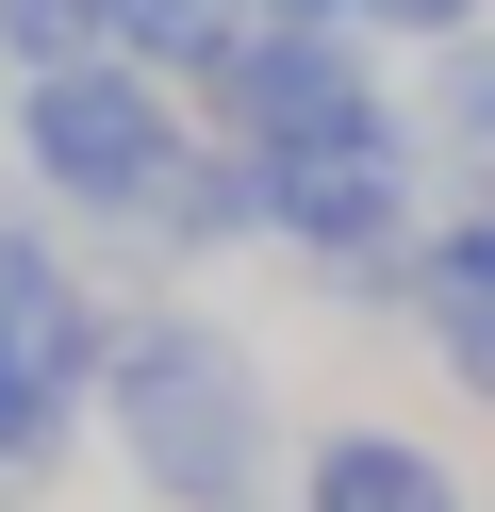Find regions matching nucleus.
Returning <instances> with one entry per match:
<instances>
[{
	"label": "nucleus",
	"mask_w": 495,
	"mask_h": 512,
	"mask_svg": "<svg viewBox=\"0 0 495 512\" xmlns=\"http://www.w3.org/2000/svg\"><path fill=\"white\" fill-rule=\"evenodd\" d=\"M264 17H363V0H264Z\"/></svg>",
	"instance_id": "12"
},
{
	"label": "nucleus",
	"mask_w": 495,
	"mask_h": 512,
	"mask_svg": "<svg viewBox=\"0 0 495 512\" xmlns=\"http://www.w3.org/2000/svg\"><path fill=\"white\" fill-rule=\"evenodd\" d=\"M0 116H17V50H0Z\"/></svg>",
	"instance_id": "13"
},
{
	"label": "nucleus",
	"mask_w": 495,
	"mask_h": 512,
	"mask_svg": "<svg viewBox=\"0 0 495 512\" xmlns=\"http://www.w3.org/2000/svg\"><path fill=\"white\" fill-rule=\"evenodd\" d=\"M99 364H116V331H99L83 265H66L33 215H0V463H50V446L83 430Z\"/></svg>",
	"instance_id": "4"
},
{
	"label": "nucleus",
	"mask_w": 495,
	"mask_h": 512,
	"mask_svg": "<svg viewBox=\"0 0 495 512\" xmlns=\"http://www.w3.org/2000/svg\"><path fill=\"white\" fill-rule=\"evenodd\" d=\"M99 430H116V463L149 479L165 512H264V496H297V446H281V413H264V364H248V331H215V314H132L116 364H99Z\"/></svg>",
	"instance_id": "1"
},
{
	"label": "nucleus",
	"mask_w": 495,
	"mask_h": 512,
	"mask_svg": "<svg viewBox=\"0 0 495 512\" xmlns=\"http://www.w3.org/2000/svg\"><path fill=\"white\" fill-rule=\"evenodd\" d=\"M116 232H149V248H248L264 232V149H182Z\"/></svg>",
	"instance_id": "8"
},
{
	"label": "nucleus",
	"mask_w": 495,
	"mask_h": 512,
	"mask_svg": "<svg viewBox=\"0 0 495 512\" xmlns=\"http://www.w3.org/2000/svg\"><path fill=\"white\" fill-rule=\"evenodd\" d=\"M264 232H281L314 281H347V298L413 281V248H429V149H413V116H396V133H347V149H281V166H264Z\"/></svg>",
	"instance_id": "2"
},
{
	"label": "nucleus",
	"mask_w": 495,
	"mask_h": 512,
	"mask_svg": "<svg viewBox=\"0 0 495 512\" xmlns=\"http://www.w3.org/2000/svg\"><path fill=\"white\" fill-rule=\"evenodd\" d=\"M215 100H231V149H347V133H396V100H380V50H363V17H264L248 50L215 67Z\"/></svg>",
	"instance_id": "5"
},
{
	"label": "nucleus",
	"mask_w": 495,
	"mask_h": 512,
	"mask_svg": "<svg viewBox=\"0 0 495 512\" xmlns=\"http://www.w3.org/2000/svg\"><path fill=\"white\" fill-rule=\"evenodd\" d=\"M363 34H396V50H462V34H495V0H363Z\"/></svg>",
	"instance_id": "11"
},
{
	"label": "nucleus",
	"mask_w": 495,
	"mask_h": 512,
	"mask_svg": "<svg viewBox=\"0 0 495 512\" xmlns=\"http://www.w3.org/2000/svg\"><path fill=\"white\" fill-rule=\"evenodd\" d=\"M413 149H446L462 199H495V34L429 50V133H413Z\"/></svg>",
	"instance_id": "9"
},
{
	"label": "nucleus",
	"mask_w": 495,
	"mask_h": 512,
	"mask_svg": "<svg viewBox=\"0 0 495 512\" xmlns=\"http://www.w3.org/2000/svg\"><path fill=\"white\" fill-rule=\"evenodd\" d=\"M17 166L50 182L66 215H132L165 166H182V100H165V67L99 50V67H50V83H17Z\"/></svg>",
	"instance_id": "3"
},
{
	"label": "nucleus",
	"mask_w": 495,
	"mask_h": 512,
	"mask_svg": "<svg viewBox=\"0 0 495 512\" xmlns=\"http://www.w3.org/2000/svg\"><path fill=\"white\" fill-rule=\"evenodd\" d=\"M413 314H429V364L495 413V199L429 215V248H413Z\"/></svg>",
	"instance_id": "6"
},
{
	"label": "nucleus",
	"mask_w": 495,
	"mask_h": 512,
	"mask_svg": "<svg viewBox=\"0 0 495 512\" xmlns=\"http://www.w3.org/2000/svg\"><path fill=\"white\" fill-rule=\"evenodd\" d=\"M281 512H462V479H446V446H413V430H314Z\"/></svg>",
	"instance_id": "7"
},
{
	"label": "nucleus",
	"mask_w": 495,
	"mask_h": 512,
	"mask_svg": "<svg viewBox=\"0 0 495 512\" xmlns=\"http://www.w3.org/2000/svg\"><path fill=\"white\" fill-rule=\"evenodd\" d=\"M0 50H17V83L99 67V50H116V0H0Z\"/></svg>",
	"instance_id": "10"
}]
</instances>
